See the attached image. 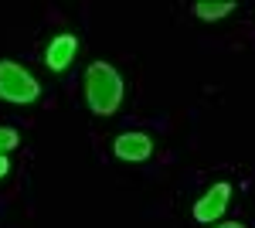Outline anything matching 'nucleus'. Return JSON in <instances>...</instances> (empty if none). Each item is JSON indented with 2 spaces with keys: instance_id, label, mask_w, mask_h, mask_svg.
<instances>
[{
  "instance_id": "obj_2",
  "label": "nucleus",
  "mask_w": 255,
  "mask_h": 228,
  "mask_svg": "<svg viewBox=\"0 0 255 228\" xmlns=\"http://www.w3.org/2000/svg\"><path fill=\"white\" fill-rule=\"evenodd\" d=\"M38 95H41L38 78L31 75L27 68H20L17 61L0 58V99H3V102L31 106V102H38Z\"/></svg>"
},
{
  "instance_id": "obj_5",
  "label": "nucleus",
  "mask_w": 255,
  "mask_h": 228,
  "mask_svg": "<svg viewBox=\"0 0 255 228\" xmlns=\"http://www.w3.org/2000/svg\"><path fill=\"white\" fill-rule=\"evenodd\" d=\"M75 51H79V38H75V34H58V38H51L48 51H44V65H48L51 72H65V68L72 65Z\"/></svg>"
},
{
  "instance_id": "obj_1",
  "label": "nucleus",
  "mask_w": 255,
  "mask_h": 228,
  "mask_svg": "<svg viewBox=\"0 0 255 228\" xmlns=\"http://www.w3.org/2000/svg\"><path fill=\"white\" fill-rule=\"evenodd\" d=\"M85 102L96 116H113L123 106V75L109 61H92L85 68Z\"/></svg>"
},
{
  "instance_id": "obj_7",
  "label": "nucleus",
  "mask_w": 255,
  "mask_h": 228,
  "mask_svg": "<svg viewBox=\"0 0 255 228\" xmlns=\"http://www.w3.org/2000/svg\"><path fill=\"white\" fill-rule=\"evenodd\" d=\"M17 130H10V126H0V157H7V153L17 147Z\"/></svg>"
},
{
  "instance_id": "obj_4",
  "label": "nucleus",
  "mask_w": 255,
  "mask_h": 228,
  "mask_svg": "<svg viewBox=\"0 0 255 228\" xmlns=\"http://www.w3.org/2000/svg\"><path fill=\"white\" fill-rule=\"evenodd\" d=\"M113 153L119 160H129V164H143L153 157V140L146 133H119L113 140Z\"/></svg>"
},
{
  "instance_id": "obj_3",
  "label": "nucleus",
  "mask_w": 255,
  "mask_h": 228,
  "mask_svg": "<svg viewBox=\"0 0 255 228\" xmlns=\"http://www.w3.org/2000/svg\"><path fill=\"white\" fill-rule=\"evenodd\" d=\"M228 201H232V184L218 181L204 198H197V201H194V208H191V211H194V222H201V225L218 222V218L225 215V208H228Z\"/></svg>"
},
{
  "instance_id": "obj_6",
  "label": "nucleus",
  "mask_w": 255,
  "mask_h": 228,
  "mask_svg": "<svg viewBox=\"0 0 255 228\" xmlns=\"http://www.w3.org/2000/svg\"><path fill=\"white\" fill-rule=\"evenodd\" d=\"M194 14L201 20H221L228 14H235V0H197Z\"/></svg>"
},
{
  "instance_id": "obj_9",
  "label": "nucleus",
  "mask_w": 255,
  "mask_h": 228,
  "mask_svg": "<svg viewBox=\"0 0 255 228\" xmlns=\"http://www.w3.org/2000/svg\"><path fill=\"white\" fill-rule=\"evenodd\" d=\"M218 228H245V225H238V222H225V225H218Z\"/></svg>"
},
{
  "instance_id": "obj_8",
  "label": "nucleus",
  "mask_w": 255,
  "mask_h": 228,
  "mask_svg": "<svg viewBox=\"0 0 255 228\" xmlns=\"http://www.w3.org/2000/svg\"><path fill=\"white\" fill-rule=\"evenodd\" d=\"M7 171H10V160H7V157H0V177H3Z\"/></svg>"
}]
</instances>
